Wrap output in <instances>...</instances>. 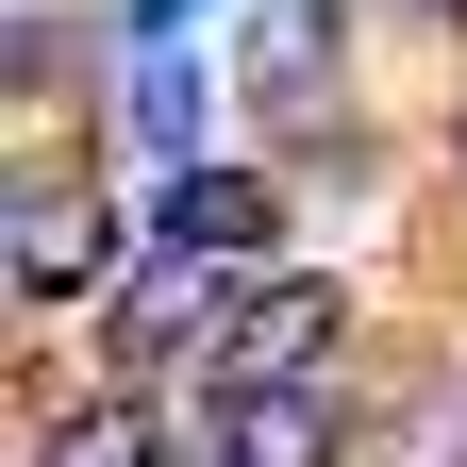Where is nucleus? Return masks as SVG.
Instances as JSON below:
<instances>
[{"mask_svg": "<svg viewBox=\"0 0 467 467\" xmlns=\"http://www.w3.org/2000/svg\"><path fill=\"white\" fill-rule=\"evenodd\" d=\"M334 334H350V284L284 267V284H251V301H234V334L201 350V368H217V384H317V368H334Z\"/></svg>", "mask_w": 467, "mask_h": 467, "instance_id": "nucleus-1", "label": "nucleus"}, {"mask_svg": "<svg viewBox=\"0 0 467 467\" xmlns=\"http://www.w3.org/2000/svg\"><path fill=\"white\" fill-rule=\"evenodd\" d=\"M234 301H251V284H234L217 251H150L134 284H117V317H100V350H167V334H201V350H217V334H234Z\"/></svg>", "mask_w": 467, "mask_h": 467, "instance_id": "nucleus-2", "label": "nucleus"}, {"mask_svg": "<svg viewBox=\"0 0 467 467\" xmlns=\"http://www.w3.org/2000/svg\"><path fill=\"white\" fill-rule=\"evenodd\" d=\"M284 234V184L267 167H184V184H167V251H217V267H251Z\"/></svg>", "mask_w": 467, "mask_h": 467, "instance_id": "nucleus-3", "label": "nucleus"}, {"mask_svg": "<svg viewBox=\"0 0 467 467\" xmlns=\"http://www.w3.org/2000/svg\"><path fill=\"white\" fill-rule=\"evenodd\" d=\"M100 267H117V217L84 184H17V284L34 301H67V284H100Z\"/></svg>", "mask_w": 467, "mask_h": 467, "instance_id": "nucleus-4", "label": "nucleus"}, {"mask_svg": "<svg viewBox=\"0 0 467 467\" xmlns=\"http://www.w3.org/2000/svg\"><path fill=\"white\" fill-rule=\"evenodd\" d=\"M234 467H334V400L317 384H234Z\"/></svg>", "mask_w": 467, "mask_h": 467, "instance_id": "nucleus-5", "label": "nucleus"}, {"mask_svg": "<svg viewBox=\"0 0 467 467\" xmlns=\"http://www.w3.org/2000/svg\"><path fill=\"white\" fill-rule=\"evenodd\" d=\"M134 134H150V150H201V67H184V50H150V84H134Z\"/></svg>", "mask_w": 467, "mask_h": 467, "instance_id": "nucleus-6", "label": "nucleus"}, {"mask_svg": "<svg viewBox=\"0 0 467 467\" xmlns=\"http://www.w3.org/2000/svg\"><path fill=\"white\" fill-rule=\"evenodd\" d=\"M150 451H167L150 418H84V434H50V467H150Z\"/></svg>", "mask_w": 467, "mask_h": 467, "instance_id": "nucleus-7", "label": "nucleus"}, {"mask_svg": "<svg viewBox=\"0 0 467 467\" xmlns=\"http://www.w3.org/2000/svg\"><path fill=\"white\" fill-rule=\"evenodd\" d=\"M134 17H150V34H167V17H184V0H134Z\"/></svg>", "mask_w": 467, "mask_h": 467, "instance_id": "nucleus-8", "label": "nucleus"}]
</instances>
